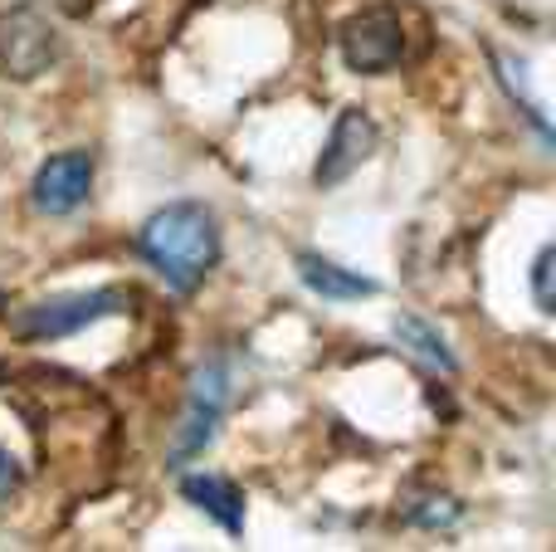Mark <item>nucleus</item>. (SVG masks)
Returning a JSON list of instances; mask_svg holds the SVG:
<instances>
[{
	"label": "nucleus",
	"instance_id": "nucleus-1",
	"mask_svg": "<svg viewBox=\"0 0 556 552\" xmlns=\"http://www.w3.org/2000/svg\"><path fill=\"white\" fill-rule=\"evenodd\" d=\"M137 254L172 293H195L220 264V221L201 201H172L142 221Z\"/></svg>",
	"mask_w": 556,
	"mask_h": 552
},
{
	"label": "nucleus",
	"instance_id": "nucleus-2",
	"mask_svg": "<svg viewBox=\"0 0 556 552\" xmlns=\"http://www.w3.org/2000/svg\"><path fill=\"white\" fill-rule=\"evenodd\" d=\"M235 401V367L225 357H211L191 372V387H186V411L181 426H176L172 446H166V465L186 469L191 460H201L205 450L220 436V421Z\"/></svg>",
	"mask_w": 556,
	"mask_h": 552
},
{
	"label": "nucleus",
	"instance_id": "nucleus-3",
	"mask_svg": "<svg viewBox=\"0 0 556 552\" xmlns=\"http://www.w3.org/2000/svg\"><path fill=\"white\" fill-rule=\"evenodd\" d=\"M127 303H132V299H127L123 289L49 293V299L5 313V328L15 333L20 342H59V338H74V333H84V328H93V323L113 318V313H127Z\"/></svg>",
	"mask_w": 556,
	"mask_h": 552
},
{
	"label": "nucleus",
	"instance_id": "nucleus-4",
	"mask_svg": "<svg viewBox=\"0 0 556 552\" xmlns=\"http://www.w3.org/2000/svg\"><path fill=\"white\" fill-rule=\"evenodd\" d=\"M64 59V29L39 5L0 10V78L10 84H35L39 74Z\"/></svg>",
	"mask_w": 556,
	"mask_h": 552
},
{
	"label": "nucleus",
	"instance_id": "nucleus-5",
	"mask_svg": "<svg viewBox=\"0 0 556 552\" xmlns=\"http://www.w3.org/2000/svg\"><path fill=\"white\" fill-rule=\"evenodd\" d=\"M337 45H342V64L352 74H391L405 59V25L391 5H371L346 20Z\"/></svg>",
	"mask_w": 556,
	"mask_h": 552
},
{
	"label": "nucleus",
	"instance_id": "nucleus-6",
	"mask_svg": "<svg viewBox=\"0 0 556 552\" xmlns=\"http://www.w3.org/2000/svg\"><path fill=\"white\" fill-rule=\"evenodd\" d=\"M93 176H98V162L88 147H68V152H54L45 166L35 172L29 181V205L49 221L59 215H74L78 205L93 196Z\"/></svg>",
	"mask_w": 556,
	"mask_h": 552
},
{
	"label": "nucleus",
	"instance_id": "nucleus-7",
	"mask_svg": "<svg viewBox=\"0 0 556 552\" xmlns=\"http://www.w3.org/2000/svg\"><path fill=\"white\" fill-rule=\"evenodd\" d=\"M376 142H381L376 117L366 113V108H342V113H337V123H332V133H327V142H323V152H317V166H313L317 191L342 186L346 176H352L356 166L376 152Z\"/></svg>",
	"mask_w": 556,
	"mask_h": 552
},
{
	"label": "nucleus",
	"instance_id": "nucleus-8",
	"mask_svg": "<svg viewBox=\"0 0 556 552\" xmlns=\"http://www.w3.org/2000/svg\"><path fill=\"white\" fill-rule=\"evenodd\" d=\"M298 279L307 284V289L317 293V299L327 303H356V299H376V279H366V274L346 269V264L327 260V254L317 250H298Z\"/></svg>",
	"mask_w": 556,
	"mask_h": 552
},
{
	"label": "nucleus",
	"instance_id": "nucleus-9",
	"mask_svg": "<svg viewBox=\"0 0 556 552\" xmlns=\"http://www.w3.org/2000/svg\"><path fill=\"white\" fill-rule=\"evenodd\" d=\"M181 499H191L205 518L225 528V534H244V494L235 479L225 475H181Z\"/></svg>",
	"mask_w": 556,
	"mask_h": 552
},
{
	"label": "nucleus",
	"instance_id": "nucleus-10",
	"mask_svg": "<svg viewBox=\"0 0 556 552\" xmlns=\"http://www.w3.org/2000/svg\"><path fill=\"white\" fill-rule=\"evenodd\" d=\"M391 333H395V342H401V348H410L415 357L430 362L434 372H444V377H454V372H459V357L450 352V342H444L440 328H430L425 318H415V313H395Z\"/></svg>",
	"mask_w": 556,
	"mask_h": 552
},
{
	"label": "nucleus",
	"instance_id": "nucleus-11",
	"mask_svg": "<svg viewBox=\"0 0 556 552\" xmlns=\"http://www.w3.org/2000/svg\"><path fill=\"white\" fill-rule=\"evenodd\" d=\"M552 264H556V244H542L538 260H532V303L538 313H556V299H552Z\"/></svg>",
	"mask_w": 556,
	"mask_h": 552
},
{
	"label": "nucleus",
	"instance_id": "nucleus-12",
	"mask_svg": "<svg viewBox=\"0 0 556 552\" xmlns=\"http://www.w3.org/2000/svg\"><path fill=\"white\" fill-rule=\"evenodd\" d=\"M20 485H25V469H20V460L10 455V450H0V504H5V499H15Z\"/></svg>",
	"mask_w": 556,
	"mask_h": 552
}]
</instances>
